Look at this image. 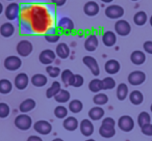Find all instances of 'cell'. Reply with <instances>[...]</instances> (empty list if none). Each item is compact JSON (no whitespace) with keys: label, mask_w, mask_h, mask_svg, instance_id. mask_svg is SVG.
<instances>
[{"label":"cell","mask_w":152,"mask_h":141,"mask_svg":"<svg viewBox=\"0 0 152 141\" xmlns=\"http://www.w3.org/2000/svg\"><path fill=\"white\" fill-rule=\"evenodd\" d=\"M98 44H99V42H98L97 36H96L95 34H92V35H90L89 38L86 40L85 49L87 51H89V52H94V51L97 49Z\"/></svg>","instance_id":"obj_22"},{"label":"cell","mask_w":152,"mask_h":141,"mask_svg":"<svg viewBox=\"0 0 152 141\" xmlns=\"http://www.w3.org/2000/svg\"><path fill=\"white\" fill-rule=\"evenodd\" d=\"M28 83H29V78H28L27 74H25V73H20L15 77L14 84H15L16 88L19 89V90L25 89L28 86Z\"/></svg>","instance_id":"obj_13"},{"label":"cell","mask_w":152,"mask_h":141,"mask_svg":"<svg viewBox=\"0 0 152 141\" xmlns=\"http://www.w3.org/2000/svg\"><path fill=\"white\" fill-rule=\"evenodd\" d=\"M70 98H71V95L69 91L66 89H61L59 93L54 97V100L59 104H65L68 101H70Z\"/></svg>","instance_id":"obj_30"},{"label":"cell","mask_w":152,"mask_h":141,"mask_svg":"<svg viewBox=\"0 0 152 141\" xmlns=\"http://www.w3.org/2000/svg\"><path fill=\"white\" fill-rule=\"evenodd\" d=\"M20 15V5L18 3H11L5 9V17L10 21L17 19Z\"/></svg>","instance_id":"obj_12"},{"label":"cell","mask_w":152,"mask_h":141,"mask_svg":"<svg viewBox=\"0 0 152 141\" xmlns=\"http://www.w3.org/2000/svg\"><path fill=\"white\" fill-rule=\"evenodd\" d=\"M132 1H137V0H132Z\"/></svg>","instance_id":"obj_55"},{"label":"cell","mask_w":152,"mask_h":141,"mask_svg":"<svg viewBox=\"0 0 152 141\" xmlns=\"http://www.w3.org/2000/svg\"><path fill=\"white\" fill-rule=\"evenodd\" d=\"M85 83V79L81 75H74V78L72 80V83H71V86L73 87H76V88H78V87H81Z\"/></svg>","instance_id":"obj_43"},{"label":"cell","mask_w":152,"mask_h":141,"mask_svg":"<svg viewBox=\"0 0 152 141\" xmlns=\"http://www.w3.org/2000/svg\"><path fill=\"white\" fill-rule=\"evenodd\" d=\"M143 48H144V51H145L146 53L152 55V40H147V42L144 43Z\"/></svg>","instance_id":"obj_46"},{"label":"cell","mask_w":152,"mask_h":141,"mask_svg":"<svg viewBox=\"0 0 152 141\" xmlns=\"http://www.w3.org/2000/svg\"><path fill=\"white\" fill-rule=\"evenodd\" d=\"M46 72L50 77H52V78H56V77H58L59 74H61V69H59V67H57L47 65Z\"/></svg>","instance_id":"obj_42"},{"label":"cell","mask_w":152,"mask_h":141,"mask_svg":"<svg viewBox=\"0 0 152 141\" xmlns=\"http://www.w3.org/2000/svg\"><path fill=\"white\" fill-rule=\"evenodd\" d=\"M66 1H67V0H51V2L56 5V7H63L66 3Z\"/></svg>","instance_id":"obj_47"},{"label":"cell","mask_w":152,"mask_h":141,"mask_svg":"<svg viewBox=\"0 0 152 141\" xmlns=\"http://www.w3.org/2000/svg\"><path fill=\"white\" fill-rule=\"evenodd\" d=\"M16 50H17V53L20 56L27 57L28 55L31 54L32 50H34V46H32V44L29 40H23L18 43L17 47H16Z\"/></svg>","instance_id":"obj_2"},{"label":"cell","mask_w":152,"mask_h":141,"mask_svg":"<svg viewBox=\"0 0 152 141\" xmlns=\"http://www.w3.org/2000/svg\"><path fill=\"white\" fill-rule=\"evenodd\" d=\"M149 22H150V25L152 26V16L150 17V20H149Z\"/></svg>","instance_id":"obj_52"},{"label":"cell","mask_w":152,"mask_h":141,"mask_svg":"<svg viewBox=\"0 0 152 141\" xmlns=\"http://www.w3.org/2000/svg\"><path fill=\"white\" fill-rule=\"evenodd\" d=\"M13 89V84L9 79H1L0 80V93L1 95H7Z\"/></svg>","instance_id":"obj_31"},{"label":"cell","mask_w":152,"mask_h":141,"mask_svg":"<svg viewBox=\"0 0 152 141\" xmlns=\"http://www.w3.org/2000/svg\"><path fill=\"white\" fill-rule=\"evenodd\" d=\"M61 89V83L58 81H54V82L51 84V86L49 87L46 90V97L47 99H51V98H54L57 93H59V90Z\"/></svg>","instance_id":"obj_27"},{"label":"cell","mask_w":152,"mask_h":141,"mask_svg":"<svg viewBox=\"0 0 152 141\" xmlns=\"http://www.w3.org/2000/svg\"><path fill=\"white\" fill-rule=\"evenodd\" d=\"M54 115L58 119H64V118H66L68 116V109L63 105L57 106L54 109Z\"/></svg>","instance_id":"obj_38"},{"label":"cell","mask_w":152,"mask_h":141,"mask_svg":"<svg viewBox=\"0 0 152 141\" xmlns=\"http://www.w3.org/2000/svg\"><path fill=\"white\" fill-rule=\"evenodd\" d=\"M150 122H151V116H150V114L148 112L143 111L139 114V116H137V124L141 128L143 126H145V124H150Z\"/></svg>","instance_id":"obj_34"},{"label":"cell","mask_w":152,"mask_h":141,"mask_svg":"<svg viewBox=\"0 0 152 141\" xmlns=\"http://www.w3.org/2000/svg\"><path fill=\"white\" fill-rule=\"evenodd\" d=\"M52 141H64V140H63L61 138H54Z\"/></svg>","instance_id":"obj_51"},{"label":"cell","mask_w":152,"mask_h":141,"mask_svg":"<svg viewBox=\"0 0 152 141\" xmlns=\"http://www.w3.org/2000/svg\"><path fill=\"white\" fill-rule=\"evenodd\" d=\"M83 62L85 63V65H87L89 67V69L91 71V73L93 74V76H99L100 74V69L98 62L93 56L87 55L83 58Z\"/></svg>","instance_id":"obj_10"},{"label":"cell","mask_w":152,"mask_h":141,"mask_svg":"<svg viewBox=\"0 0 152 141\" xmlns=\"http://www.w3.org/2000/svg\"><path fill=\"white\" fill-rule=\"evenodd\" d=\"M83 108V104L79 100H73L69 103V110L72 113H79Z\"/></svg>","instance_id":"obj_33"},{"label":"cell","mask_w":152,"mask_h":141,"mask_svg":"<svg viewBox=\"0 0 152 141\" xmlns=\"http://www.w3.org/2000/svg\"><path fill=\"white\" fill-rule=\"evenodd\" d=\"M89 89L92 93H99L102 90V80L100 79H93L89 83Z\"/></svg>","instance_id":"obj_37"},{"label":"cell","mask_w":152,"mask_h":141,"mask_svg":"<svg viewBox=\"0 0 152 141\" xmlns=\"http://www.w3.org/2000/svg\"><path fill=\"white\" fill-rule=\"evenodd\" d=\"M101 127H103L105 129H115V127H116V120L113 117H105L102 119Z\"/></svg>","instance_id":"obj_44"},{"label":"cell","mask_w":152,"mask_h":141,"mask_svg":"<svg viewBox=\"0 0 152 141\" xmlns=\"http://www.w3.org/2000/svg\"><path fill=\"white\" fill-rule=\"evenodd\" d=\"M130 60H131V62H132L133 64L141 65L146 61V54L143 52V51L135 50V51H133V52L131 53Z\"/></svg>","instance_id":"obj_19"},{"label":"cell","mask_w":152,"mask_h":141,"mask_svg":"<svg viewBox=\"0 0 152 141\" xmlns=\"http://www.w3.org/2000/svg\"><path fill=\"white\" fill-rule=\"evenodd\" d=\"M63 126L65 128V130L69 131V132H73L76 129L79 127V122L77 120V118L74 116H68L64 119Z\"/></svg>","instance_id":"obj_17"},{"label":"cell","mask_w":152,"mask_h":141,"mask_svg":"<svg viewBox=\"0 0 152 141\" xmlns=\"http://www.w3.org/2000/svg\"><path fill=\"white\" fill-rule=\"evenodd\" d=\"M79 129L83 136L90 137L94 133V126L91 119H83L79 124Z\"/></svg>","instance_id":"obj_14"},{"label":"cell","mask_w":152,"mask_h":141,"mask_svg":"<svg viewBox=\"0 0 152 141\" xmlns=\"http://www.w3.org/2000/svg\"><path fill=\"white\" fill-rule=\"evenodd\" d=\"M22 65V60L20 59V57L15 56V55H11V56L7 57L4 60V67L7 71H17L21 67Z\"/></svg>","instance_id":"obj_4"},{"label":"cell","mask_w":152,"mask_h":141,"mask_svg":"<svg viewBox=\"0 0 152 141\" xmlns=\"http://www.w3.org/2000/svg\"><path fill=\"white\" fill-rule=\"evenodd\" d=\"M133 22H134V24L137 26L145 25L146 22H147V14L143 11L137 12L134 15V17H133Z\"/></svg>","instance_id":"obj_32"},{"label":"cell","mask_w":152,"mask_h":141,"mask_svg":"<svg viewBox=\"0 0 152 141\" xmlns=\"http://www.w3.org/2000/svg\"><path fill=\"white\" fill-rule=\"evenodd\" d=\"M121 69V65L120 62L116 59H110L105 62L104 64V69H105V72L110 75H115L117 73H119Z\"/></svg>","instance_id":"obj_15"},{"label":"cell","mask_w":152,"mask_h":141,"mask_svg":"<svg viewBox=\"0 0 152 141\" xmlns=\"http://www.w3.org/2000/svg\"><path fill=\"white\" fill-rule=\"evenodd\" d=\"M99 134L103 138H112L116 135V129H105L103 127H100Z\"/></svg>","instance_id":"obj_40"},{"label":"cell","mask_w":152,"mask_h":141,"mask_svg":"<svg viewBox=\"0 0 152 141\" xmlns=\"http://www.w3.org/2000/svg\"><path fill=\"white\" fill-rule=\"evenodd\" d=\"M55 57H56V54H55L54 51L50 50V49H46V50H43L40 53L39 59H40V62L42 64L50 65L55 60Z\"/></svg>","instance_id":"obj_11"},{"label":"cell","mask_w":152,"mask_h":141,"mask_svg":"<svg viewBox=\"0 0 152 141\" xmlns=\"http://www.w3.org/2000/svg\"><path fill=\"white\" fill-rule=\"evenodd\" d=\"M151 141H152V140H151Z\"/></svg>","instance_id":"obj_57"},{"label":"cell","mask_w":152,"mask_h":141,"mask_svg":"<svg viewBox=\"0 0 152 141\" xmlns=\"http://www.w3.org/2000/svg\"><path fill=\"white\" fill-rule=\"evenodd\" d=\"M102 42L106 47H113L117 43V34L114 31H105L102 35Z\"/></svg>","instance_id":"obj_21"},{"label":"cell","mask_w":152,"mask_h":141,"mask_svg":"<svg viewBox=\"0 0 152 141\" xmlns=\"http://www.w3.org/2000/svg\"><path fill=\"white\" fill-rule=\"evenodd\" d=\"M99 5H98L97 2L95 1H89L85 4L83 7V12L87 16L89 17H94V16L98 15L99 13Z\"/></svg>","instance_id":"obj_16"},{"label":"cell","mask_w":152,"mask_h":141,"mask_svg":"<svg viewBox=\"0 0 152 141\" xmlns=\"http://www.w3.org/2000/svg\"><path fill=\"white\" fill-rule=\"evenodd\" d=\"M59 38H61V33H59V31H57V30H55V29L49 30V31L46 32V34H45V40L48 43H51V44L57 43L59 40Z\"/></svg>","instance_id":"obj_29"},{"label":"cell","mask_w":152,"mask_h":141,"mask_svg":"<svg viewBox=\"0 0 152 141\" xmlns=\"http://www.w3.org/2000/svg\"><path fill=\"white\" fill-rule=\"evenodd\" d=\"M37 106V103L34 100L32 99H26L20 104L19 106V110L21 113H27V112H30L31 110H34Z\"/></svg>","instance_id":"obj_20"},{"label":"cell","mask_w":152,"mask_h":141,"mask_svg":"<svg viewBox=\"0 0 152 141\" xmlns=\"http://www.w3.org/2000/svg\"><path fill=\"white\" fill-rule=\"evenodd\" d=\"M116 87V81L112 77H105L102 80V89L104 90H108V89H113Z\"/></svg>","instance_id":"obj_39"},{"label":"cell","mask_w":152,"mask_h":141,"mask_svg":"<svg viewBox=\"0 0 152 141\" xmlns=\"http://www.w3.org/2000/svg\"><path fill=\"white\" fill-rule=\"evenodd\" d=\"M9 1H13V0H9Z\"/></svg>","instance_id":"obj_56"},{"label":"cell","mask_w":152,"mask_h":141,"mask_svg":"<svg viewBox=\"0 0 152 141\" xmlns=\"http://www.w3.org/2000/svg\"><path fill=\"white\" fill-rule=\"evenodd\" d=\"M102 2H104V3H110V2H113L114 0H101Z\"/></svg>","instance_id":"obj_50"},{"label":"cell","mask_w":152,"mask_h":141,"mask_svg":"<svg viewBox=\"0 0 152 141\" xmlns=\"http://www.w3.org/2000/svg\"><path fill=\"white\" fill-rule=\"evenodd\" d=\"M127 80H128L129 84L133 85V86H137V85H141L145 82L146 74L142 71H133L128 75Z\"/></svg>","instance_id":"obj_6"},{"label":"cell","mask_w":152,"mask_h":141,"mask_svg":"<svg viewBox=\"0 0 152 141\" xmlns=\"http://www.w3.org/2000/svg\"><path fill=\"white\" fill-rule=\"evenodd\" d=\"M61 78L63 83H65L68 86V85H71L72 80H73V78H74V74L70 69H65V71H63V72L61 73Z\"/></svg>","instance_id":"obj_35"},{"label":"cell","mask_w":152,"mask_h":141,"mask_svg":"<svg viewBox=\"0 0 152 141\" xmlns=\"http://www.w3.org/2000/svg\"><path fill=\"white\" fill-rule=\"evenodd\" d=\"M15 33V27L12 23L7 22V23L2 24L0 27V34L3 38H11L13 34Z\"/></svg>","instance_id":"obj_24"},{"label":"cell","mask_w":152,"mask_h":141,"mask_svg":"<svg viewBox=\"0 0 152 141\" xmlns=\"http://www.w3.org/2000/svg\"><path fill=\"white\" fill-rule=\"evenodd\" d=\"M2 12H3V5H2V3L0 2V15L2 14Z\"/></svg>","instance_id":"obj_49"},{"label":"cell","mask_w":152,"mask_h":141,"mask_svg":"<svg viewBox=\"0 0 152 141\" xmlns=\"http://www.w3.org/2000/svg\"><path fill=\"white\" fill-rule=\"evenodd\" d=\"M34 129L38 134H41V135H48L51 133L52 131V126L49 121L47 120H38V121L34 122Z\"/></svg>","instance_id":"obj_7"},{"label":"cell","mask_w":152,"mask_h":141,"mask_svg":"<svg viewBox=\"0 0 152 141\" xmlns=\"http://www.w3.org/2000/svg\"><path fill=\"white\" fill-rule=\"evenodd\" d=\"M57 27L61 32L65 34H70L74 30V23L70 18L63 17L59 19L58 23H57Z\"/></svg>","instance_id":"obj_8"},{"label":"cell","mask_w":152,"mask_h":141,"mask_svg":"<svg viewBox=\"0 0 152 141\" xmlns=\"http://www.w3.org/2000/svg\"><path fill=\"white\" fill-rule=\"evenodd\" d=\"M124 15V9L120 5L113 4L105 9V16L110 19H120Z\"/></svg>","instance_id":"obj_9"},{"label":"cell","mask_w":152,"mask_h":141,"mask_svg":"<svg viewBox=\"0 0 152 141\" xmlns=\"http://www.w3.org/2000/svg\"><path fill=\"white\" fill-rule=\"evenodd\" d=\"M150 110H151V112H152V104H151V106H150Z\"/></svg>","instance_id":"obj_54"},{"label":"cell","mask_w":152,"mask_h":141,"mask_svg":"<svg viewBox=\"0 0 152 141\" xmlns=\"http://www.w3.org/2000/svg\"><path fill=\"white\" fill-rule=\"evenodd\" d=\"M30 81H31V84L34 85V86L43 87V86H45V85L47 84V81H48V79H47V77L45 76V75H43V74H36V75H34V76L31 77Z\"/></svg>","instance_id":"obj_25"},{"label":"cell","mask_w":152,"mask_h":141,"mask_svg":"<svg viewBox=\"0 0 152 141\" xmlns=\"http://www.w3.org/2000/svg\"><path fill=\"white\" fill-rule=\"evenodd\" d=\"M55 54L61 59H66L70 55V48L66 43H59L55 49Z\"/></svg>","instance_id":"obj_18"},{"label":"cell","mask_w":152,"mask_h":141,"mask_svg":"<svg viewBox=\"0 0 152 141\" xmlns=\"http://www.w3.org/2000/svg\"><path fill=\"white\" fill-rule=\"evenodd\" d=\"M16 128H18L21 131H28L32 127V119L29 115L25 113L19 114L14 120Z\"/></svg>","instance_id":"obj_1"},{"label":"cell","mask_w":152,"mask_h":141,"mask_svg":"<svg viewBox=\"0 0 152 141\" xmlns=\"http://www.w3.org/2000/svg\"><path fill=\"white\" fill-rule=\"evenodd\" d=\"M118 127L123 132H131L134 128V120L129 115H123L119 118Z\"/></svg>","instance_id":"obj_3"},{"label":"cell","mask_w":152,"mask_h":141,"mask_svg":"<svg viewBox=\"0 0 152 141\" xmlns=\"http://www.w3.org/2000/svg\"><path fill=\"white\" fill-rule=\"evenodd\" d=\"M128 95V86L125 83H120L117 87V98L119 101H124Z\"/></svg>","instance_id":"obj_28"},{"label":"cell","mask_w":152,"mask_h":141,"mask_svg":"<svg viewBox=\"0 0 152 141\" xmlns=\"http://www.w3.org/2000/svg\"><path fill=\"white\" fill-rule=\"evenodd\" d=\"M115 31L120 36H127L131 31V26L126 20H119L115 24Z\"/></svg>","instance_id":"obj_5"},{"label":"cell","mask_w":152,"mask_h":141,"mask_svg":"<svg viewBox=\"0 0 152 141\" xmlns=\"http://www.w3.org/2000/svg\"><path fill=\"white\" fill-rule=\"evenodd\" d=\"M11 114V108L7 103H0V118H7Z\"/></svg>","instance_id":"obj_41"},{"label":"cell","mask_w":152,"mask_h":141,"mask_svg":"<svg viewBox=\"0 0 152 141\" xmlns=\"http://www.w3.org/2000/svg\"><path fill=\"white\" fill-rule=\"evenodd\" d=\"M129 101L132 105H141L144 101V95L140 90H133L129 95Z\"/></svg>","instance_id":"obj_26"},{"label":"cell","mask_w":152,"mask_h":141,"mask_svg":"<svg viewBox=\"0 0 152 141\" xmlns=\"http://www.w3.org/2000/svg\"><path fill=\"white\" fill-rule=\"evenodd\" d=\"M26 141H43V139L40 136H37V135H31L27 138Z\"/></svg>","instance_id":"obj_48"},{"label":"cell","mask_w":152,"mask_h":141,"mask_svg":"<svg viewBox=\"0 0 152 141\" xmlns=\"http://www.w3.org/2000/svg\"><path fill=\"white\" fill-rule=\"evenodd\" d=\"M141 131L144 135H146V136H152V124L150 122V124L143 126L141 128Z\"/></svg>","instance_id":"obj_45"},{"label":"cell","mask_w":152,"mask_h":141,"mask_svg":"<svg viewBox=\"0 0 152 141\" xmlns=\"http://www.w3.org/2000/svg\"><path fill=\"white\" fill-rule=\"evenodd\" d=\"M104 116V110L102 109L100 106H96V107H93L90 109L89 111V117L91 120H94V121H97V120H100L102 117Z\"/></svg>","instance_id":"obj_23"},{"label":"cell","mask_w":152,"mask_h":141,"mask_svg":"<svg viewBox=\"0 0 152 141\" xmlns=\"http://www.w3.org/2000/svg\"><path fill=\"white\" fill-rule=\"evenodd\" d=\"M93 102L97 106H100V107H101L102 105H105V104H107L108 97L105 95V93H97V95H94Z\"/></svg>","instance_id":"obj_36"},{"label":"cell","mask_w":152,"mask_h":141,"mask_svg":"<svg viewBox=\"0 0 152 141\" xmlns=\"http://www.w3.org/2000/svg\"><path fill=\"white\" fill-rule=\"evenodd\" d=\"M86 141H96V140H94V139H88V140H86Z\"/></svg>","instance_id":"obj_53"}]
</instances>
